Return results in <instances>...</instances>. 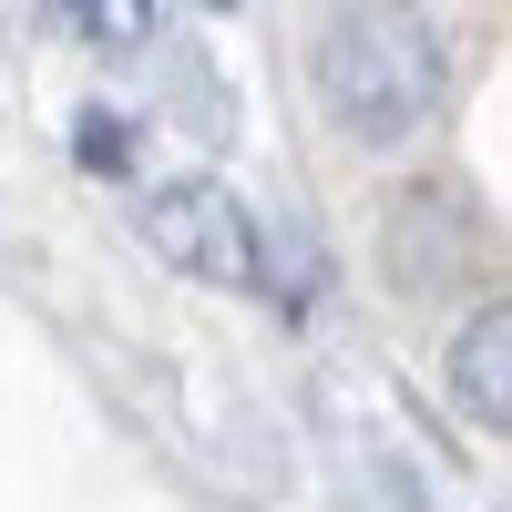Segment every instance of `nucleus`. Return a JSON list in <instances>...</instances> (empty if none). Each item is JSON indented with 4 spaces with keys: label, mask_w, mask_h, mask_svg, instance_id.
<instances>
[{
    "label": "nucleus",
    "mask_w": 512,
    "mask_h": 512,
    "mask_svg": "<svg viewBox=\"0 0 512 512\" xmlns=\"http://www.w3.org/2000/svg\"><path fill=\"white\" fill-rule=\"evenodd\" d=\"M441 82H451V52L420 11H338L318 31V103L359 144H410L441 113Z\"/></svg>",
    "instance_id": "f257e3e1"
},
{
    "label": "nucleus",
    "mask_w": 512,
    "mask_h": 512,
    "mask_svg": "<svg viewBox=\"0 0 512 512\" xmlns=\"http://www.w3.org/2000/svg\"><path fill=\"white\" fill-rule=\"evenodd\" d=\"M134 226H144V246L164 256V267H185L205 287H256V216H246L226 185H205V175L154 185Z\"/></svg>",
    "instance_id": "f03ea898"
},
{
    "label": "nucleus",
    "mask_w": 512,
    "mask_h": 512,
    "mask_svg": "<svg viewBox=\"0 0 512 512\" xmlns=\"http://www.w3.org/2000/svg\"><path fill=\"white\" fill-rule=\"evenodd\" d=\"M82 41H144L154 31V11H134V0H123V11H103V0H93V11H62Z\"/></svg>",
    "instance_id": "39448f33"
},
{
    "label": "nucleus",
    "mask_w": 512,
    "mask_h": 512,
    "mask_svg": "<svg viewBox=\"0 0 512 512\" xmlns=\"http://www.w3.org/2000/svg\"><path fill=\"white\" fill-rule=\"evenodd\" d=\"M441 379H451V410L472 420V431H502L512 441V297H492V308L461 318Z\"/></svg>",
    "instance_id": "7ed1b4c3"
},
{
    "label": "nucleus",
    "mask_w": 512,
    "mask_h": 512,
    "mask_svg": "<svg viewBox=\"0 0 512 512\" xmlns=\"http://www.w3.org/2000/svg\"><path fill=\"white\" fill-rule=\"evenodd\" d=\"M72 154L82 164H93V175H123V164H134V123H123V113H72Z\"/></svg>",
    "instance_id": "20e7f679"
}]
</instances>
